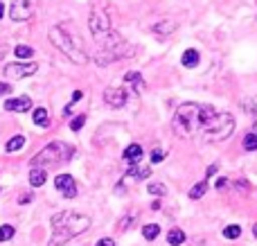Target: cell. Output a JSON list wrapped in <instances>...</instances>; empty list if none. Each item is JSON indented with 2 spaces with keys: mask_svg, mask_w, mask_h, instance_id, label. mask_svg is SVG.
Masks as SVG:
<instances>
[{
  "mask_svg": "<svg viewBox=\"0 0 257 246\" xmlns=\"http://www.w3.org/2000/svg\"><path fill=\"white\" fill-rule=\"evenodd\" d=\"M214 115H217V111H214L212 106H203V104H196V102H185L174 113L172 129L178 138H190L196 131L203 129Z\"/></svg>",
  "mask_w": 257,
  "mask_h": 246,
  "instance_id": "cell-1",
  "label": "cell"
},
{
  "mask_svg": "<svg viewBox=\"0 0 257 246\" xmlns=\"http://www.w3.org/2000/svg\"><path fill=\"white\" fill-rule=\"evenodd\" d=\"M50 224H52V237L48 239V246H63L90 228V217L75 210H63L52 215Z\"/></svg>",
  "mask_w": 257,
  "mask_h": 246,
  "instance_id": "cell-2",
  "label": "cell"
},
{
  "mask_svg": "<svg viewBox=\"0 0 257 246\" xmlns=\"http://www.w3.org/2000/svg\"><path fill=\"white\" fill-rule=\"evenodd\" d=\"M48 39H50V43L61 54H66L72 63H77V66H86V63H88V54H86V50H84V43H81V39L75 32L68 30V25L50 27Z\"/></svg>",
  "mask_w": 257,
  "mask_h": 246,
  "instance_id": "cell-3",
  "label": "cell"
},
{
  "mask_svg": "<svg viewBox=\"0 0 257 246\" xmlns=\"http://www.w3.org/2000/svg\"><path fill=\"white\" fill-rule=\"evenodd\" d=\"M72 154H75V149H72L68 143L54 140V143L45 145V147L41 149V152L36 154L34 158H32L30 165H32V167H41V170L48 172L50 167H57V165H61V163L70 161Z\"/></svg>",
  "mask_w": 257,
  "mask_h": 246,
  "instance_id": "cell-4",
  "label": "cell"
},
{
  "mask_svg": "<svg viewBox=\"0 0 257 246\" xmlns=\"http://www.w3.org/2000/svg\"><path fill=\"white\" fill-rule=\"evenodd\" d=\"M232 131H235V117H232L230 113H217V115L201 129V134H203V138L208 140V143H221V140L230 138Z\"/></svg>",
  "mask_w": 257,
  "mask_h": 246,
  "instance_id": "cell-5",
  "label": "cell"
},
{
  "mask_svg": "<svg viewBox=\"0 0 257 246\" xmlns=\"http://www.w3.org/2000/svg\"><path fill=\"white\" fill-rule=\"evenodd\" d=\"M88 27H90V34H93V39H95V43H97V45H102L104 41H108V39H111V34L115 32V30H113V25H111L108 14L104 12V9H99V7H95L93 12H90Z\"/></svg>",
  "mask_w": 257,
  "mask_h": 246,
  "instance_id": "cell-6",
  "label": "cell"
},
{
  "mask_svg": "<svg viewBox=\"0 0 257 246\" xmlns=\"http://www.w3.org/2000/svg\"><path fill=\"white\" fill-rule=\"evenodd\" d=\"M136 54V48H133L131 43H126L124 39L120 41V43L111 45V48H97V54H95V63H97L99 68L108 66V63L113 61H120V59H128Z\"/></svg>",
  "mask_w": 257,
  "mask_h": 246,
  "instance_id": "cell-7",
  "label": "cell"
},
{
  "mask_svg": "<svg viewBox=\"0 0 257 246\" xmlns=\"http://www.w3.org/2000/svg\"><path fill=\"white\" fill-rule=\"evenodd\" d=\"M39 3L36 0H12L9 3V18L14 23H25L36 14Z\"/></svg>",
  "mask_w": 257,
  "mask_h": 246,
  "instance_id": "cell-8",
  "label": "cell"
},
{
  "mask_svg": "<svg viewBox=\"0 0 257 246\" xmlns=\"http://www.w3.org/2000/svg\"><path fill=\"white\" fill-rule=\"evenodd\" d=\"M36 70H39V63L34 61H14L3 68V75L7 79H25V77L34 75Z\"/></svg>",
  "mask_w": 257,
  "mask_h": 246,
  "instance_id": "cell-9",
  "label": "cell"
},
{
  "mask_svg": "<svg viewBox=\"0 0 257 246\" xmlns=\"http://www.w3.org/2000/svg\"><path fill=\"white\" fill-rule=\"evenodd\" d=\"M104 102L111 108H124L128 102L126 88H122V86H108V88L104 90Z\"/></svg>",
  "mask_w": 257,
  "mask_h": 246,
  "instance_id": "cell-10",
  "label": "cell"
},
{
  "mask_svg": "<svg viewBox=\"0 0 257 246\" xmlns=\"http://www.w3.org/2000/svg\"><path fill=\"white\" fill-rule=\"evenodd\" d=\"M54 188H57L66 199H75L77 197V183H75V179H72L70 174H59L57 179H54Z\"/></svg>",
  "mask_w": 257,
  "mask_h": 246,
  "instance_id": "cell-11",
  "label": "cell"
},
{
  "mask_svg": "<svg viewBox=\"0 0 257 246\" xmlns=\"http://www.w3.org/2000/svg\"><path fill=\"white\" fill-rule=\"evenodd\" d=\"M32 108V99L27 95H18V97H12L5 102V111L9 113H27Z\"/></svg>",
  "mask_w": 257,
  "mask_h": 246,
  "instance_id": "cell-12",
  "label": "cell"
},
{
  "mask_svg": "<svg viewBox=\"0 0 257 246\" xmlns=\"http://www.w3.org/2000/svg\"><path fill=\"white\" fill-rule=\"evenodd\" d=\"M174 30H176V23L169 21V18H165V21H158L151 25V32H154L158 39H167V36L174 34Z\"/></svg>",
  "mask_w": 257,
  "mask_h": 246,
  "instance_id": "cell-13",
  "label": "cell"
},
{
  "mask_svg": "<svg viewBox=\"0 0 257 246\" xmlns=\"http://www.w3.org/2000/svg\"><path fill=\"white\" fill-rule=\"evenodd\" d=\"M124 81L133 93H142V90H145V79H142V75L138 70H128L124 75Z\"/></svg>",
  "mask_w": 257,
  "mask_h": 246,
  "instance_id": "cell-14",
  "label": "cell"
},
{
  "mask_svg": "<svg viewBox=\"0 0 257 246\" xmlns=\"http://www.w3.org/2000/svg\"><path fill=\"white\" fill-rule=\"evenodd\" d=\"M122 158H124L128 165H136V163H140V158H142V145L131 143L124 149V152H122Z\"/></svg>",
  "mask_w": 257,
  "mask_h": 246,
  "instance_id": "cell-15",
  "label": "cell"
},
{
  "mask_svg": "<svg viewBox=\"0 0 257 246\" xmlns=\"http://www.w3.org/2000/svg\"><path fill=\"white\" fill-rule=\"evenodd\" d=\"M45 181H48V172L41 170V167H32L30 170V185L32 188H41V185H45Z\"/></svg>",
  "mask_w": 257,
  "mask_h": 246,
  "instance_id": "cell-16",
  "label": "cell"
},
{
  "mask_svg": "<svg viewBox=\"0 0 257 246\" xmlns=\"http://www.w3.org/2000/svg\"><path fill=\"white\" fill-rule=\"evenodd\" d=\"M199 61H201V54L196 52L194 48L185 50V52L181 54V63H183L185 68H196V66H199Z\"/></svg>",
  "mask_w": 257,
  "mask_h": 246,
  "instance_id": "cell-17",
  "label": "cell"
},
{
  "mask_svg": "<svg viewBox=\"0 0 257 246\" xmlns=\"http://www.w3.org/2000/svg\"><path fill=\"white\" fill-rule=\"evenodd\" d=\"M128 174V179H136V181H145V179H149V167L147 165H140V163H136V165H131V170L126 172Z\"/></svg>",
  "mask_w": 257,
  "mask_h": 246,
  "instance_id": "cell-18",
  "label": "cell"
},
{
  "mask_svg": "<svg viewBox=\"0 0 257 246\" xmlns=\"http://www.w3.org/2000/svg\"><path fill=\"white\" fill-rule=\"evenodd\" d=\"M32 120H34L36 127H50V113H48V108H43V106L34 108V113H32Z\"/></svg>",
  "mask_w": 257,
  "mask_h": 246,
  "instance_id": "cell-19",
  "label": "cell"
},
{
  "mask_svg": "<svg viewBox=\"0 0 257 246\" xmlns=\"http://www.w3.org/2000/svg\"><path fill=\"white\" fill-rule=\"evenodd\" d=\"M23 145H25V136L16 134V136H12V138L7 140V145H5V149H7V152L12 154V152H18V149H23Z\"/></svg>",
  "mask_w": 257,
  "mask_h": 246,
  "instance_id": "cell-20",
  "label": "cell"
},
{
  "mask_svg": "<svg viewBox=\"0 0 257 246\" xmlns=\"http://www.w3.org/2000/svg\"><path fill=\"white\" fill-rule=\"evenodd\" d=\"M183 242H185V233H183L181 228H172L167 233V244L169 246H181Z\"/></svg>",
  "mask_w": 257,
  "mask_h": 246,
  "instance_id": "cell-21",
  "label": "cell"
},
{
  "mask_svg": "<svg viewBox=\"0 0 257 246\" xmlns=\"http://www.w3.org/2000/svg\"><path fill=\"white\" fill-rule=\"evenodd\" d=\"M158 235H160V226H158V224H147V226H142V237H145V239L154 242Z\"/></svg>",
  "mask_w": 257,
  "mask_h": 246,
  "instance_id": "cell-22",
  "label": "cell"
},
{
  "mask_svg": "<svg viewBox=\"0 0 257 246\" xmlns=\"http://www.w3.org/2000/svg\"><path fill=\"white\" fill-rule=\"evenodd\" d=\"M147 192H149L151 197L160 199V197H165V194H167V185H165V183H149Z\"/></svg>",
  "mask_w": 257,
  "mask_h": 246,
  "instance_id": "cell-23",
  "label": "cell"
},
{
  "mask_svg": "<svg viewBox=\"0 0 257 246\" xmlns=\"http://www.w3.org/2000/svg\"><path fill=\"white\" fill-rule=\"evenodd\" d=\"M205 192H208V181H201V183H196L194 188L190 190V199H194L196 201V199H201Z\"/></svg>",
  "mask_w": 257,
  "mask_h": 246,
  "instance_id": "cell-24",
  "label": "cell"
},
{
  "mask_svg": "<svg viewBox=\"0 0 257 246\" xmlns=\"http://www.w3.org/2000/svg\"><path fill=\"white\" fill-rule=\"evenodd\" d=\"M14 54H16L18 59H32L34 57V48H30V45H16Z\"/></svg>",
  "mask_w": 257,
  "mask_h": 246,
  "instance_id": "cell-25",
  "label": "cell"
},
{
  "mask_svg": "<svg viewBox=\"0 0 257 246\" xmlns=\"http://www.w3.org/2000/svg\"><path fill=\"white\" fill-rule=\"evenodd\" d=\"M239 235H241V226H237V224H230L223 228V237L226 239H237Z\"/></svg>",
  "mask_w": 257,
  "mask_h": 246,
  "instance_id": "cell-26",
  "label": "cell"
},
{
  "mask_svg": "<svg viewBox=\"0 0 257 246\" xmlns=\"http://www.w3.org/2000/svg\"><path fill=\"white\" fill-rule=\"evenodd\" d=\"M79 99H84V93H81V90H75V93H72V97H70V102H68V106L63 108V115H70L72 106H75V104H79Z\"/></svg>",
  "mask_w": 257,
  "mask_h": 246,
  "instance_id": "cell-27",
  "label": "cell"
},
{
  "mask_svg": "<svg viewBox=\"0 0 257 246\" xmlns=\"http://www.w3.org/2000/svg\"><path fill=\"white\" fill-rule=\"evenodd\" d=\"M14 233H16V230H14L12 224H3L0 226V242H9V239L14 237Z\"/></svg>",
  "mask_w": 257,
  "mask_h": 246,
  "instance_id": "cell-28",
  "label": "cell"
},
{
  "mask_svg": "<svg viewBox=\"0 0 257 246\" xmlns=\"http://www.w3.org/2000/svg\"><path fill=\"white\" fill-rule=\"evenodd\" d=\"M244 149L246 152H255L257 149V134H248L244 138Z\"/></svg>",
  "mask_w": 257,
  "mask_h": 246,
  "instance_id": "cell-29",
  "label": "cell"
},
{
  "mask_svg": "<svg viewBox=\"0 0 257 246\" xmlns=\"http://www.w3.org/2000/svg\"><path fill=\"white\" fill-rule=\"evenodd\" d=\"M165 156H167V152H165V149H160V147L151 149V154H149L151 163H163V161H165Z\"/></svg>",
  "mask_w": 257,
  "mask_h": 246,
  "instance_id": "cell-30",
  "label": "cell"
},
{
  "mask_svg": "<svg viewBox=\"0 0 257 246\" xmlns=\"http://www.w3.org/2000/svg\"><path fill=\"white\" fill-rule=\"evenodd\" d=\"M133 219H136V217H133V215H126V217H122V219L117 221V230H120V233H126V230H128V226L133 224Z\"/></svg>",
  "mask_w": 257,
  "mask_h": 246,
  "instance_id": "cell-31",
  "label": "cell"
},
{
  "mask_svg": "<svg viewBox=\"0 0 257 246\" xmlns=\"http://www.w3.org/2000/svg\"><path fill=\"white\" fill-rule=\"evenodd\" d=\"M84 125H86V115H77V117H72L70 129H72V131H79Z\"/></svg>",
  "mask_w": 257,
  "mask_h": 246,
  "instance_id": "cell-32",
  "label": "cell"
},
{
  "mask_svg": "<svg viewBox=\"0 0 257 246\" xmlns=\"http://www.w3.org/2000/svg\"><path fill=\"white\" fill-rule=\"evenodd\" d=\"M217 170H219V165H217V163H212V165H210L208 170H205V181H208L210 176H214V174H217Z\"/></svg>",
  "mask_w": 257,
  "mask_h": 246,
  "instance_id": "cell-33",
  "label": "cell"
},
{
  "mask_svg": "<svg viewBox=\"0 0 257 246\" xmlns=\"http://www.w3.org/2000/svg\"><path fill=\"white\" fill-rule=\"evenodd\" d=\"M12 93V84H5V81H0V97L3 95H9Z\"/></svg>",
  "mask_w": 257,
  "mask_h": 246,
  "instance_id": "cell-34",
  "label": "cell"
},
{
  "mask_svg": "<svg viewBox=\"0 0 257 246\" xmlns=\"http://www.w3.org/2000/svg\"><path fill=\"white\" fill-rule=\"evenodd\" d=\"M32 199H34V194H32V192H27V194H21V197H18V203H21V206H23V203H30Z\"/></svg>",
  "mask_w": 257,
  "mask_h": 246,
  "instance_id": "cell-35",
  "label": "cell"
},
{
  "mask_svg": "<svg viewBox=\"0 0 257 246\" xmlns=\"http://www.w3.org/2000/svg\"><path fill=\"white\" fill-rule=\"evenodd\" d=\"M228 185H230V181H228V179H226V176H221V179H219V181H217V190H226V188H228Z\"/></svg>",
  "mask_w": 257,
  "mask_h": 246,
  "instance_id": "cell-36",
  "label": "cell"
},
{
  "mask_svg": "<svg viewBox=\"0 0 257 246\" xmlns=\"http://www.w3.org/2000/svg\"><path fill=\"white\" fill-rule=\"evenodd\" d=\"M95 246H115V242H113L111 237H104V239H99V242L95 244Z\"/></svg>",
  "mask_w": 257,
  "mask_h": 246,
  "instance_id": "cell-37",
  "label": "cell"
},
{
  "mask_svg": "<svg viewBox=\"0 0 257 246\" xmlns=\"http://www.w3.org/2000/svg\"><path fill=\"white\" fill-rule=\"evenodd\" d=\"M5 16V5H3V0H0V18Z\"/></svg>",
  "mask_w": 257,
  "mask_h": 246,
  "instance_id": "cell-38",
  "label": "cell"
},
{
  "mask_svg": "<svg viewBox=\"0 0 257 246\" xmlns=\"http://www.w3.org/2000/svg\"><path fill=\"white\" fill-rule=\"evenodd\" d=\"M3 57H5V50H3V48H0V61H3Z\"/></svg>",
  "mask_w": 257,
  "mask_h": 246,
  "instance_id": "cell-39",
  "label": "cell"
},
{
  "mask_svg": "<svg viewBox=\"0 0 257 246\" xmlns=\"http://www.w3.org/2000/svg\"><path fill=\"white\" fill-rule=\"evenodd\" d=\"M253 235H255V237H257V224L253 226Z\"/></svg>",
  "mask_w": 257,
  "mask_h": 246,
  "instance_id": "cell-40",
  "label": "cell"
},
{
  "mask_svg": "<svg viewBox=\"0 0 257 246\" xmlns=\"http://www.w3.org/2000/svg\"><path fill=\"white\" fill-rule=\"evenodd\" d=\"M253 134H257V120H255V131H253Z\"/></svg>",
  "mask_w": 257,
  "mask_h": 246,
  "instance_id": "cell-41",
  "label": "cell"
}]
</instances>
